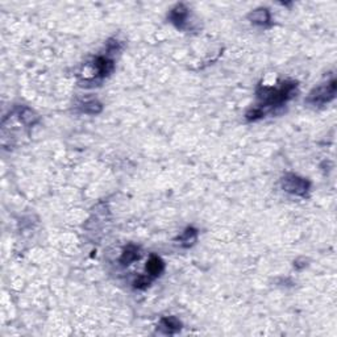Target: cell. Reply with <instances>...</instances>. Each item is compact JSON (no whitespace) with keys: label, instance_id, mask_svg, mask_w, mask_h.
<instances>
[{"label":"cell","instance_id":"1","mask_svg":"<svg viewBox=\"0 0 337 337\" xmlns=\"http://www.w3.org/2000/svg\"><path fill=\"white\" fill-rule=\"evenodd\" d=\"M295 90L296 82L286 80L279 87L260 86L257 88V96L265 107H281L294 96Z\"/></svg>","mask_w":337,"mask_h":337},{"label":"cell","instance_id":"2","mask_svg":"<svg viewBox=\"0 0 337 337\" xmlns=\"http://www.w3.org/2000/svg\"><path fill=\"white\" fill-rule=\"evenodd\" d=\"M334 96H336V80L330 79L327 83L313 88L307 96L306 103L313 107H320L329 103L332 99H334Z\"/></svg>","mask_w":337,"mask_h":337},{"label":"cell","instance_id":"3","mask_svg":"<svg viewBox=\"0 0 337 337\" xmlns=\"http://www.w3.org/2000/svg\"><path fill=\"white\" fill-rule=\"evenodd\" d=\"M281 184L286 192L296 195V196H306L309 190V182L295 174H286L285 177L282 178Z\"/></svg>","mask_w":337,"mask_h":337},{"label":"cell","instance_id":"4","mask_svg":"<svg viewBox=\"0 0 337 337\" xmlns=\"http://www.w3.org/2000/svg\"><path fill=\"white\" fill-rule=\"evenodd\" d=\"M92 65H94L95 69L94 80L104 79V78L108 77V75L114 71V69H115V63H114V61L107 56L97 57Z\"/></svg>","mask_w":337,"mask_h":337},{"label":"cell","instance_id":"5","mask_svg":"<svg viewBox=\"0 0 337 337\" xmlns=\"http://www.w3.org/2000/svg\"><path fill=\"white\" fill-rule=\"evenodd\" d=\"M188 18V10L184 4H177L169 14V20L173 23L177 28L183 29Z\"/></svg>","mask_w":337,"mask_h":337},{"label":"cell","instance_id":"6","mask_svg":"<svg viewBox=\"0 0 337 337\" xmlns=\"http://www.w3.org/2000/svg\"><path fill=\"white\" fill-rule=\"evenodd\" d=\"M165 270L164 261L161 260L158 256H150L149 261L146 262V273L150 278H157L160 277Z\"/></svg>","mask_w":337,"mask_h":337},{"label":"cell","instance_id":"7","mask_svg":"<svg viewBox=\"0 0 337 337\" xmlns=\"http://www.w3.org/2000/svg\"><path fill=\"white\" fill-rule=\"evenodd\" d=\"M182 328V323L177 317L169 316V317H162L160 321V329L166 334H174L179 332Z\"/></svg>","mask_w":337,"mask_h":337},{"label":"cell","instance_id":"8","mask_svg":"<svg viewBox=\"0 0 337 337\" xmlns=\"http://www.w3.org/2000/svg\"><path fill=\"white\" fill-rule=\"evenodd\" d=\"M248 19L256 25H268L270 23V12L268 8H258L248 15Z\"/></svg>","mask_w":337,"mask_h":337},{"label":"cell","instance_id":"9","mask_svg":"<svg viewBox=\"0 0 337 337\" xmlns=\"http://www.w3.org/2000/svg\"><path fill=\"white\" fill-rule=\"evenodd\" d=\"M196 239H198V231L192 228V227H190V228H187V230L182 233L181 236L178 237L177 241H179V244L183 248H190L196 243Z\"/></svg>","mask_w":337,"mask_h":337},{"label":"cell","instance_id":"10","mask_svg":"<svg viewBox=\"0 0 337 337\" xmlns=\"http://www.w3.org/2000/svg\"><path fill=\"white\" fill-rule=\"evenodd\" d=\"M139 258H140L139 248L135 247V245H128V247L124 249V252H123L122 257H120V264L131 265L132 262H135L136 260H139Z\"/></svg>","mask_w":337,"mask_h":337},{"label":"cell","instance_id":"11","mask_svg":"<svg viewBox=\"0 0 337 337\" xmlns=\"http://www.w3.org/2000/svg\"><path fill=\"white\" fill-rule=\"evenodd\" d=\"M18 115L20 120L24 123L25 126H35L36 123L39 122V116L36 115L35 112L32 111L28 107H20L18 111Z\"/></svg>","mask_w":337,"mask_h":337},{"label":"cell","instance_id":"12","mask_svg":"<svg viewBox=\"0 0 337 337\" xmlns=\"http://www.w3.org/2000/svg\"><path fill=\"white\" fill-rule=\"evenodd\" d=\"M80 112L83 114H90V115H96L101 111V104L97 100H86L79 104Z\"/></svg>","mask_w":337,"mask_h":337},{"label":"cell","instance_id":"13","mask_svg":"<svg viewBox=\"0 0 337 337\" xmlns=\"http://www.w3.org/2000/svg\"><path fill=\"white\" fill-rule=\"evenodd\" d=\"M150 282H152V278H150L149 275H141V277H139V278L133 282V285H135L136 289L144 290L150 285Z\"/></svg>","mask_w":337,"mask_h":337},{"label":"cell","instance_id":"14","mask_svg":"<svg viewBox=\"0 0 337 337\" xmlns=\"http://www.w3.org/2000/svg\"><path fill=\"white\" fill-rule=\"evenodd\" d=\"M264 116H265V111L261 107L253 108V109H251V111H248V114H247V119L249 120V122H256V120L264 118Z\"/></svg>","mask_w":337,"mask_h":337}]
</instances>
